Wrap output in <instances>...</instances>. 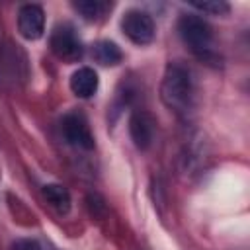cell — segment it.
<instances>
[{
  "label": "cell",
  "instance_id": "30bf717a",
  "mask_svg": "<svg viewBox=\"0 0 250 250\" xmlns=\"http://www.w3.org/2000/svg\"><path fill=\"white\" fill-rule=\"evenodd\" d=\"M121 49L113 41H100L94 45V59L105 66H113L121 61Z\"/></svg>",
  "mask_w": 250,
  "mask_h": 250
},
{
  "label": "cell",
  "instance_id": "277c9868",
  "mask_svg": "<svg viewBox=\"0 0 250 250\" xmlns=\"http://www.w3.org/2000/svg\"><path fill=\"white\" fill-rule=\"evenodd\" d=\"M51 49L62 61H76L82 55V43L68 25H61L51 35Z\"/></svg>",
  "mask_w": 250,
  "mask_h": 250
},
{
  "label": "cell",
  "instance_id": "7a4b0ae2",
  "mask_svg": "<svg viewBox=\"0 0 250 250\" xmlns=\"http://www.w3.org/2000/svg\"><path fill=\"white\" fill-rule=\"evenodd\" d=\"M178 29H180L182 39L189 45L191 51L203 53V51L209 49V43H211V27H209V23L203 18L186 14V16L180 18Z\"/></svg>",
  "mask_w": 250,
  "mask_h": 250
},
{
  "label": "cell",
  "instance_id": "8fae6325",
  "mask_svg": "<svg viewBox=\"0 0 250 250\" xmlns=\"http://www.w3.org/2000/svg\"><path fill=\"white\" fill-rule=\"evenodd\" d=\"M74 8L80 12V16L84 20H98L105 6L98 0H78V2H74Z\"/></svg>",
  "mask_w": 250,
  "mask_h": 250
},
{
  "label": "cell",
  "instance_id": "7c38bea8",
  "mask_svg": "<svg viewBox=\"0 0 250 250\" xmlns=\"http://www.w3.org/2000/svg\"><path fill=\"white\" fill-rule=\"evenodd\" d=\"M191 6L193 8H197V10H201V12H207V14H215V16H223V14H227L230 8H229V4L227 2H223V0H209V2H191Z\"/></svg>",
  "mask_w": 250,
  "mask_h": 250
},
{
  "label": "cell",
  "instance_id": "3957f363",
  "mask_svg": "<svg viewBox=\"0 0 250 250\" xmlns=\"http://www.w3.org/2000/svg\"><path fill=\"white\" fill-rule=\"evenodd\" d=\"M121 27L125 35L137 45H146L154 39V21L146 12H141V10L127 12L121 21Z\"/></svg>",
  "mask_w": 250,
  "mask_h": 250
},
{
  "label": "cell",
  "instance_id": "4fadbf2b",
  "mask_svg": "<svg viewBox=\"0 0 250 250\" xmlns=\"http://www.w3.org/2000/svg\"><path fill=\"white\" fill-rule=\"evenodd\" d=\"M14 250H41V248L35 240H20V242H16Z\"/></svg>",
  "mask_w": 250,
  "mask_h": 250
},
{
  "label": "cell",
  "instance_id": "6da1fadb",
  "mask_svg": "<svg viewBox=\"0 0 250 250\" xmlns=\"http://www.w3.org/2000/svg\"><path fill=\"white\" fill-rule=\"evenodd\" d=\"M189 94H191L189 74L178 64L168 66L164 82H162V98H164V102L170 107L186 109L188 104H189Z\"/></svg>",
  "mask_w": 250,
  "mask_h": 250
},
{
  "label": "cell",
  "instance_id": "9c48e42d",
  "mask_svg": "<svg viewBox=\"0 0 250 250\" xmlns=\"http://www.w3.org/2000/svg\"><path fill=\"white\" fill-rule=\"evenodd\" d=\"M43 195L57 211L66 213L70 209V193L66 191V188H62L59 184H47V186H43Z\"/></svg>",
  "mask_w": 250,
  "mask_h": 250
},
{
  "label": "cell",
  "instance_id": "5b68a950",
  "mask_svg": "<svg viewBox=\"0 0 250 250\" xmlns=\"http://www.w3.org/2000/svg\"><path fill=\"white\" fill-rule=\"evenodd\" d=\"M18 29L21 37L35 41L43 35L45 29V14L43 8L37 4H25L18 14Z\"/></svg>",
  "mask_w": 250,
  "mask_h": 250
},
{
  "label": "cell",
  "instance_id": "ba28073f",
  "mask_svg": "<svg viewBox=\"0 0 250 250\" xmlns=\"http://www.w3.org/2000/svg\"><path fill=\"white\" fill-rule=\"evenodd\" d=\"M70 90L78 98H90V96H94L96 90H98V74L92 68H88V66L78 68L70 76Z\"/></svg>",
  "mask_w": 250,
  "mask_h": 250
},
{
  "label": "cell",
  "instance_id": "52a82bcc",
  "mask_svg": "<svg viewBox=\"0 0 250 250\" xmlns=\"http://www.w3.org/2000/svg\"><path fill=\"white\" fill-rule=\"evenodd\" d=\"M129 129H131V137L135 141V145L139 148H146L152 143L154 137V121L150 115L146 113H135L129 121Z\"/></svg>",
  "mask_w": 250,
  "mask_h": 250
},
{
  "label": "cell",
  "instance_id": "8992f818",
  "mask_svg": "<svg viewBox=\"0 0 250 250\" xmlns=\"http://www.w3.org/2000/svg\"><path fill=\"white\" fill-rule=\"evenodd\" d=\"M62 133L72 145L88 148V150L94 148V137H92L86 121L80 115H66L62 119Z\"/></svg>",
  "mask_w": 250,
  "mask_h": 250
}]
</instances>
